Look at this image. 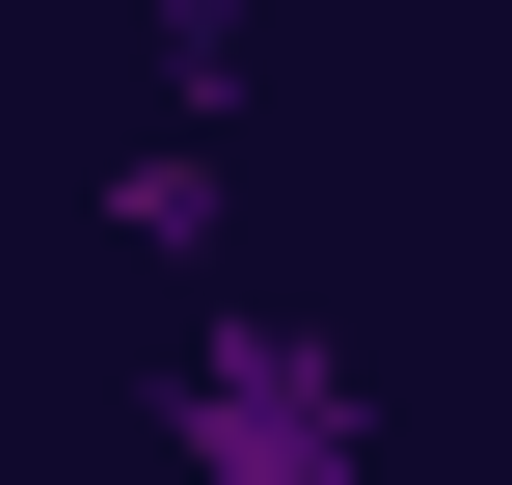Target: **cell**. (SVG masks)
<instances>
[{"label":"cell","mask_w":512,"mask_h":485,"mask_svg":"<svg viewBox=\"0 0 512 485\" xmlns=\"http://www.w3.org/2000/svg\"><path fill=\"white\" fill-rule=\"evenodd\" d=\"M189 459L216 485H351V378L297 324H243V351H189Z\"/></svg>","instance_id":"obj_1"}]
</instances>
